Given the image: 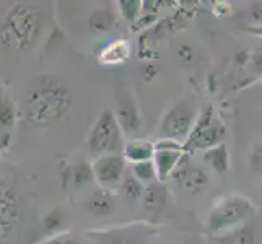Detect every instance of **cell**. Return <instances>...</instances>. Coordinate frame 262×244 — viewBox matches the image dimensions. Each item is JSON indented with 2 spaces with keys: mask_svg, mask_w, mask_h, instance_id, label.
Returning <instances> with one entry per match:
<instances>
[{
  "mask_svg": "<svg viewBox=\"0 0 262 244\" xmlns=\"http://www.w3.org/2000/svg\"><path fill=\"white\" fill-rule=\"evenodd\" d=\"M72 106V93L60 78L41 75L31 81L26 92L25 116L34 125L59 122Z\"/></svg>",
  "mask_w": 262,
  "mask_h": 244,
  "instance_id": "1",
  "label": "cell"
},
{
  "mask_svg": "<svg viewBox=\"0 0 262 244\" xmlns=\"http://www.w3.org/2000/svg\"><path fill=\"white\" fill-rule=\"evenodd\" d=\"M41 15L26 4L10 7L0 25V42L13 51L31 49L39 38Z\"/></svg>",
  "mask_w": 262,
  "mask_h": 244,
  "instance_id": "2",
  "label": "cell"
},
{
  "mask_svg": "<svg viewBox=\"0 0 262 244\" xmlns=\"http://www.w3.org/2000/svg\"><path fill=\"white\" fill-rule=\"evenodd\" d=\"M90 153L98 158L111 153H122L125 145V135L117 122L114 111H103L95 121L86 139Z\"/></svg>",
  "mask_w": 262,
  "mask_h": 244,
  "instance_id": "3",
  "label": "cell"
},
{
  "mask_svg": "<svg viewBox=\"0 0 262 244\" xmlns=\"http://www.w3.org/2000/svg\"><path fill=\"white\" fill-rule=\"evenodd\" d=\"M256 209L251 201L239 195L225 197L216 204L209 216V230L213 233H223L233 230V227L246 221L254 215Z\"/></svg>",
  "mask_w": 262,
  "mask_h": 244,
  "instance_id": "4",
  "label": "cell"
},
{
  "mask_svg": "<svg viewBox=\"0 0 262 244\" xmlns=\"http://www.w3.org/2000/svg\"><path fill=\"white\" fill-rule=\"evenodd\" d=\"M225 139V127L220 121H216L213 117V113L210 107L199 116L195 119V124L186 139L184 151L187 150H209L216 145H222Z\"/></svg>",
  "mask_w": 262,
  "mask_h": 244,
  "instance_id": "5",
  "label": "cell"
},
{
  "mask_svg": "<svg viewBox=\"0 0 262 244\" xmlns=\"http://www.w3.org/2000/svg\"><path fill=\"white\" fill-rule=\"evenodd\" d=\"M195 124V107L191 101H181L165 114L160 124L163 139L179 142L187 139Z\"/></svg>",
  "mask_w": 262,
  "mask_h": 244,
  "instance_id": "6",
  "label": "cell"
},
{
  "mask_svg": "<svg viewBox=\"0 0 262 244\" xmlns=\"http://www.w3.org/2000/svg\"><path fill=\"white\" fill-rule=\"evenodd\" d=\"M125 163L127 161L124 160L122 153H111L95 158L92 163V173L99 189L110 192L119 189L125 176Z\"/></svg>",
  "mask_w": 262,
  "mask_h": 244,
  "instance_id": "7",
  "label": "cell"
},
{
  "mask_svg": "<svg viewBox=\"0 0 262 244\" xmlns=\"http://www.w3.org/2000/svg\"><path fill=\"white\" fill-rule=\"evenodd\" d=\"M21 221V198L16 189L0 181V239L18 228Z\"/></svg>",
  "mask_w": 262,
  "mask_h": 244,
  "instance_id": "8",
  "label": "cell"
},
{
  "mask_svg": "<svg viewBox=\"0 0 262 244\" xmlns=\"http://www.w3.org/2000/svg\"><path fill=\"white\" fill-rule=\"evenodd\" d=\"M184 147L179 142L161 139L155 143V153H153L151 161L157 168L158 183H165L171 176L181 158L184 157Z\"/></svg>",
  "mask_w": 262,
  "mask_h": 244,
  "instance_id": "9",
  "label": "cell"
},
{
  "mask_svg": "<svg viewBox=\"0 0 262 244\" xmlns=\"http://www.w3.org/2000/svg\"><path fill=\"white\" fill-rule=\"evenodd\" d=\"M18 109L13 98L0 86V153L8 150L16 129Z\"/></svg>",
  "mask_w": 262,
  "mask_h": 244,
  "instance_id": "10",
  "label": "cell"
},
{
  "mask_svg": "<svg viewBox=\"0 0 262 244\" xmlns=\"http://www.w3.org/2000/svg\"><path fill=\"white\" fill-rule=\"evenodd\" d=\"M171 178H173L176 183L186 189L187 192H202L204 189L209 184V176L207 173L199 166H192L189 165V161L183 157L181 161L178 163V166L174 168V171L171 173Z\"/></svg>",
  "mask_w": 262,
  "mask_h": 244,
  "instance_id": "11",
  "label": "cell"
},
{
  "mask_svg": "<svg viewBox=\"0 0 262 244\" xmlns=\"http://www.w3.org/2000/svg\"><path fill=\"white\" fill-rule=\"evenodd\" d=\"M114 116L117 122H119L124 135L134 134L140 129L142 117L139 113V107L127 90H124V92H121L119 96H117V111L114 113Z\"/></svg>",
  "mask_w": 262,
  "mask_h": 244,
  "instance_id": "12",
  "label": "cell"
},
{
  "mask_svg": "<svg viewBox=\"0 0 262 244\" xmlns=\"http://www.w3.org/2000/svg\"><path fill=\"white\" fill-rule=\"evenodd\" d=\"M88 238L93 241V244H142L132 227L90 231Z\"/></svg>",
  "mask_w": 262,
  "mask_h": 244,
  "instance_id": "13",
  "label": "cell"
},
{
  "mask_svg": "<svg viewBox=\"0 0 262 244\" xmlns=\"http://www.w3.org/2000/svg\"><path fill=\"white\" fill-rule=\"evenodd\" d=\"M86 210L96 218H104L110 216L116 210V198L114 194L104 189H98L86 201Z\"/></svg>",
  "mask_w": 262,
  "mask_h": 244,
  "instance_id": "14",
  "label": "cell"
},
{
  "mask_svg": "<svg viewBox=\"0 0 262 244\" xmlns=\"http://www.w3.org/2000/svg\"><path fill=\"white\" fill-rule=\"evenodd\" d=\"M143 207L150 215H160L163 212V209L166 207L168 202V191L163 186V183H151L148 186H145V191H143Z\"/></svg>",
  "mask_w": 262,
  "mask_h": 244,
  "instance_id": "15",
  "label": "cell"
},
{
  "mask_svg": "<svg viewBox=\"0 0 262 244\" xmlns=\"http://www.w3.org/2000/svg\"><path fill=\"white\" fill-rule=\"evenodd\" d=\"M153 153H155V143H151L145 139H130L125 140L122 157L125 161L135 165V163L153 160Z\"/></svg>",
  "mask_w": 262,
  "mask_h": 244,
  "instance_id": "16",
  "label": "cell"
},
{
  "mask_svg": "<svg viewBox=\"0 0 262 244\" xmlns=\"http://www.w3.org/2000/svg\"><path fill=\"white\" fill-rule=\"evenodd\" d=\"M130 57V44L127 39H116L101 49L99 52V62L106 65H116V64H122Z\"/></svg>",
  "mask_w": 262,
  "mask_h": 244,
  "instance_id": "17",
  "label": "cell"
},
{
  "mask_svg": "<svg viewBox=\"0 0 262 244\" xmlns=\"http://www.w3.org/2000/svg\"><path fill=\"white\" fill-rule=\"evenodd\" d=\"M90 30L95 34H104L117 26V13L113 8H98L88 18Z\"/></svg>",
  "mask_w": 262,
  "mask_h": 244,
  "instance_id": "18",
  "label": "cell"
},
{
  "mask_svg": "<svg viewBox=\"0 0 262 244\" xmlns=\"http://www.w3.org/2000/svg\"><path fill=\"white\" fill-rule=\"evenodd\" d=\"M67 181L74 189H82V187L88 186L92 181H95L93 173H92V165L86 161H80L78 165L69 168Z\"/></svg>",
  "mask_w": 262,
  "mask_h": 244,
  "instance_id": "19",
  "label": "cell"
},
{
  "mask_svg": "<svg viewBox=\"0 0 262 244\" xmlns=\"http://www.w3.org/2000/svg\"><path fill=\"white\" fill-rule=\"evenodd\" d=\"M219 244H256V233L252 227H239L228 230L216 238Z\"/></svg>",
  "mask_w": 262,
  "mask_h": 244,
  "instance_id": "20",
  "label": "cell"
},
{
  "mask_svg": "<svg viewBox=\"0 0 262 244\" xmlns=\"http://www.w3.org/2000/svg\"><path fill=\"white\" fill-rule=\"evenodd\" d=\"M42 228L49 236H56V234H60L64 227L67 225V213L59 209V207H54L52 210H49L46 215L42 216Z\"/></svg>",
  "mask_w": 262,
  "mask_h": 244,
  "instance_id": "21",
  "label": "cell"
},
{
  "mask_svg": "<svg viewBox=\"0 0 262 244\" xmlns=\"http://www.w3.org/2000/svg\"><path fill=\"white\" fill-rule=\"evenodd\" d=\"M204 160L209 163V165L216 171V173H225L228 169L230 165V158H228V151L227 147L223 145H216L213 148H209L204 151Z\"/></svg>",
  "mask_w": 262,
  "mask_h": 244,
  "instance_id": "22",
  "label": "cell"
},
{
  "mask_svg": "<svg viewBox=\"0 0 262 244\" xmlns=\"http://www.w3.org/2000/svg\"><path fill=\"white\" fill-rule=\"evenodd\" d=\"M132 176L137 181H140L143 186H148L151 183H155V181H158L157 168H155V165H153L151 160L132 165Z\"/></svg>",
  "mask_w": 262,
  "mask_h": 244,
  "instance_id": "23",
  "label": "cell"
},
{
  "mask_svg": "<svg viewBox=\"0 0 262 244\" xmlns=\"http://www.w3.org/2000/svg\"><path fill=\"white\" fill-rule=\"evenodd\" d=\"M119 189L122 191V195L127 198L129 202H137L142 198L143 191H145V186H143L140 181L135 179L134 176H124Z\"/></svg>",
  "mask_w": 262,
  "mask_h": 244,
  "instance_id": "24",
  "label": "cell"
},
{
  "mask_svg": "<svg viewBox=\"0 0 262 244\" xmlns=\"http://www.w3.org/2000/svg\"><path fill=\"white\" fill-rule=\"evenodd\" d=\"M142 7H143V2H140V0H119V2H117V8H119L121 16L129 25H135V21L140 18Z\"/></svg>",
  "mask_w": 262,
  "mask_h": 244,
  "instance_id": "25",
  "label": "cell"
},
{
  "mask_svg": "<svg viewBox=\"0 0 262 244\" xmlns=\"http://www.w3.org/2000/svg\"><path fill=\"white\" fill-rule=\"evenodd\" d=\"M178 57L183 60L184 64H194L195 62V51L189 44H179L178 46Z\"/></svg>",
  "mask_w": 262,
  "mask_h": 244,
  "instance_id": "26",
  "label": "cell"
},
{
  "mask_svg": "<svg viewBox=\"0 0 262 244\" xmlns=\"http://www.w3.org/2000/svg\"><path fill=\"white\" fill-rule=\"evenodd\" d=\"M42 244H85V242L75 239L69 233H60V234H56V236H51L48 241H44Z\"/></svg>",
  "mask_w": 262,
  "mask_h": 244,
  "instance_id": "27",
  "label": "cell"
},
{
  "mask_svg": "<svg viewBox=\"0 0 262 244\" xmlns=\"http://www.w3.org/2000/svg\"><path fill=\"white\" fill-rule=\"evenodd\" d=\"M251 168L254 173L262 176V147H257L251 155Z\"/></svg>",
  "mask_w": 262,
  "mask_h": 244,
  "instance_id": "28",
  "label": "cell"
},
{
  "mask_svg": "<svg viewBox=\"0 0 262 244\" xmlns=\"http://www.w3.org/2000/svg\"><path fill=\"white\" fill-rule=\"evenodd\" d=\"M158 75V69L153 65V64H147L145 67H143V72H142V77H143V80H147V81H150V80H153Z\"/></svg>",
  "mask_w": 262,
  "mask_h": 244,
  "instance_id": "29",
  "label": "cell"
},
{
  "mask_svg": "<svg viewBox=\"0 0 262 244\" xmlns=\"http://www.w3.org/2000/svg\"><path fill=\"white\" fill-rule=\"evenodd\" d=\"M249 13L256 21H262V2H254L249 7Z\"/></svg>",
  "mask_w": 262,
  "mask_h": 244,
  "instance_id": "30",
  "label": "cell"
}]
</instances>
